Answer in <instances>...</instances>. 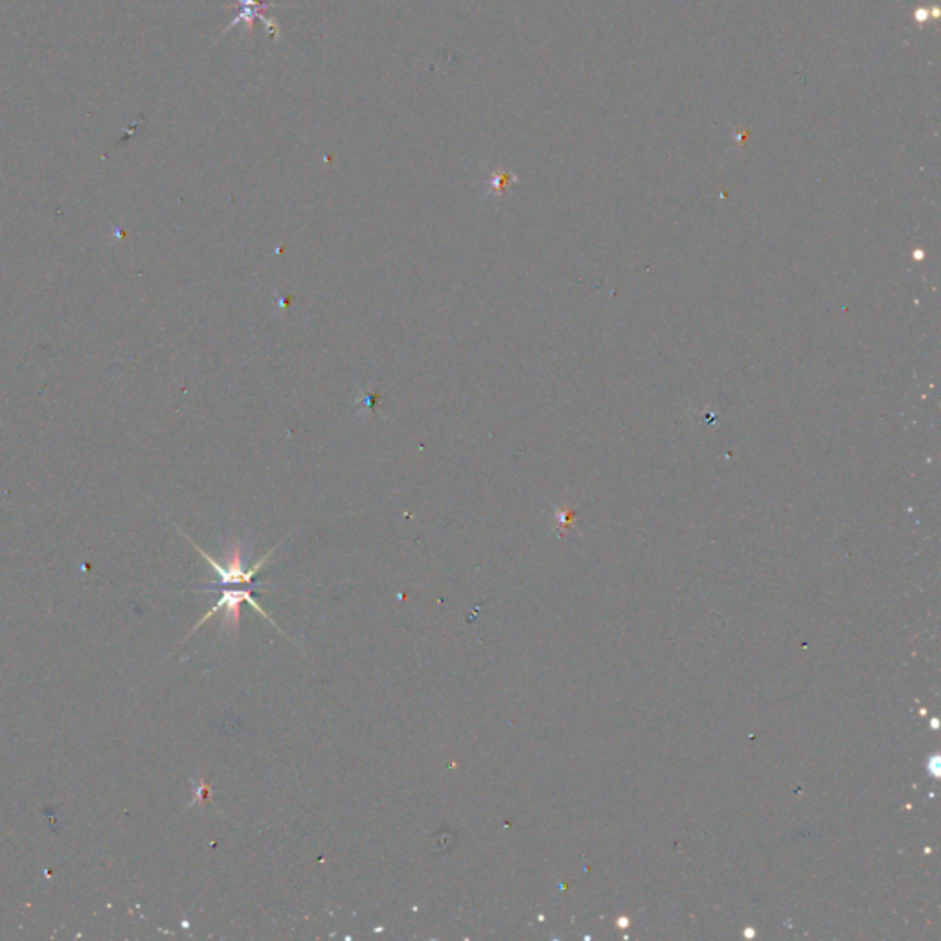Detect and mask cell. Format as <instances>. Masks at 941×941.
I'll list each match as a JSON object with an SVG mask.
<instances>
[{"mask_svg":"<svg viewBox=\"0 0 941 941\" xmlns=\"http://www.w3.org/2000/svg\"><path fill=\"white\" fill-rule=\"evenodd\" d=\"M236 3H237V13H236L234 21L223 30L221 38H223V35H227L230 30H234L236 26H239V24H245L246 26V33L252 35V31H255L256 19H260L265 24L267 35L272 41H276L280 38V24H278V21L274 17L267 15V10L281 8V4L267 3V0H236Z\"/></svg>","mask_w":941,"mask_h":941,"instance_id":"cell-1","label":"cell"},{"mask_svg":"<svg viewBox=\"0 0 941 941\" xmlns=\"http://www.w3.org/2000/svg\"><path fill=\"white\" fill-rule=\"evenodd\" d=\"M204 559L212 565V568L217 572V575H220V587H229V585H239V587H252V579H255V574L258 572V568L265 563V559L260 561L258 566H255L252 570H245V556H243V545L241 542H236V545H232L230 552L227 554V563L225 566H221L220 563H215L206 552H203L201 548H197Z\"/></svg>","mask_w":941,"mask_h":941,"instance_id":"cell-2","label":"cell"},{"mask_svg":"<svg viewBox=\"0 0 941 941\" xmlns=\"http://www.w3.org/2000/svg\"><path fill=\"white\" fill-rule=\"evenodd\" d=\"M517 183V175L512 173V171H504V169H495L489 173V177L484 180V185L488 186V192L484 194V197H489V195H504L505 192L510 190V186Z\"/></svg>","mask_w":941,"mask_h":941,"instance_id":"cell-3","label":"cell"}]
</instances>
